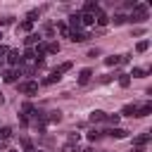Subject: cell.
<instances>
[{"mask_svg":"<svg viewBox=\"0 0 152 152\" xmlns=\"http://www.w3.org/2000/svg\"><path fill=\"white\" fill-rule=\"evenodd\" d=\"M145 19H147V5L135 2L133 5V12H131V21H145Z\"/></svg>","mask_w":152,"mask_h":152,"instance_id":"cell-1","label":"cell"},{"mask_svg":"<svg viewBox=\"0 0 152 152\" xmlns=\"http://www.w3.org/2000/svg\"><path fill=\"white\" fill-rule=\"evenodd\" d=\"M19 93H24V95H36V93H38V83H36V81H24V83H19Z\"/></svg>","mask_w":152,"mask_h":152,"instance_id":"cell-2","label":"cell"},{"mask_svg":"<svg viewBox=\"0 0 152 152\" xmlns=\"http://www.w3.org/2000/svg\"><path fill=\"white\" fill-rule=\"evenodd\" d=\"M90 36L88 33H83V31H71L69 33V40H74V43H86Z\"/></svg>","mask_w":152,"mask_h":152,"instance_id":"cell-3","label":"cell"},{"mask_svg":"<svg viewBox=\"0 0 152 152\" xmlns=\"http://www.w3.org/2000/svg\"><path fill=\"white\" fill-rule=\"evenodd\" d=\"M150 138H152V133H150V131H147V133H140V135L133 140V145H135V147H145V145L150 142Z\"/></svg>","mask_w":152,"mask_h":152,"instance_id":"cell-4","label":"cell"},{"mask_svg":"<svg viewBox=\"0 0 152 152\" xmlns=\"http://www.w3.org/2000/svg\"><path fill=\"white\" fill-rule=\"evenodd\" d=\"M83 12H86V14H97V12H100V5L93 2V0H88V2L83 5Z\"/></svg>","mask_w":152,"mask_h":152,"instance_id":"cell-5","label":"cell"},{"mask_svg":"<svg viewBox=\"0 0 152 152\" xmlns=\"http://www.w3.org/2000/svg\"><path fill=\"white\" fill-rule=\"evenodd\" d=\"M17 76H19V69H7V71H2V78H5L7 83H14Z\"/></svg>","mask_w":152,"mask_h":152,"instance_id":"cell-6","label":"cell"},{"mask_svg":"<svg viewBox=\"0 0 152 152\" xmlns=\"http://www.w3.org/2000/svg\"><path fill=\"white\" fill-rule=\"evenodd\" d=\"M59 78H62V74H59V71L55 69V71H50V74H48V76L43 78V83H45V86H50V83H57Z\"/></svg>","mask_w":152,"mask_h":152,"instance_id":"cell-7","label":"cell"},{"mask_svg":"<svg viewBox=\"0 0 152 152\" xmlns=\"http://www.w3.org/2000/svg\"><path fill=\"white\" fill-rule=\"evenodd\" d=\"M7 62H10V64H19V62H21L19 50H7Z\"/></svg>","mask_w":152,"mask_h":152,"instance_id":"cell-8","label":"cell"},{"mask_svg":"<svg viewBox=\"0 0 152 152\" xmlns=\"http://www.w3.org/2000/svg\"><path fill=\"white\" fill-rule=\"evenodd\" d=\"M90 121H93V124L107 121V114H104V112H100V109H95V112H90Z\"/></svg>","mask_w":152,"mask_h":152,"instance_id":"cell-9","label":"cell"},{"mask_svg":"<svg viewBox=\"0 0 152 152\" xmlns=\"http://www.w3.org/2000/svg\"><path fill=\"white\" fill-rule=\"evenodd\" d=\"M107 133H109L112 138H126V135H128V131H126V128H116V126H114V128H109Z\"/></svg>","mask_w":152,"mask_h":152,"instance_id":"cell-10","label":"cell"},{"mask_svg":"<svg viewBox=\"0 0 152 152\" xmlns=\"http://www.w3.org/2000/svg\"><path fill=\"white\" fill-rule=\"evenodd\" d=\"M95 21H97V26H107V24H109V17H107V14L100 10V12L95 14Z\"/></svg>","mask_w":152,"mask_h":152,"instance_id":"cell-11","label":"cell"},{"mask_svg":"<svg viewBox=\"0 0 152 152\" xmlns=\"http://www.w3.org/2000/svg\"><path fill=\"white\" fill-rule=\"evenodd\" d=\"M90 76H93V71H90V69H83V71L78 74V83H81V86H86V83L90 81Z\"/></svg>","mask_w":152,"mask_h":152,"instance_id":"cell-12","label":"cell"},{"mask_svg":"<svg viewBox=\"0 0 152 152\" xmlns=\"http://www.w3.org/2000/svg\"><path fill=\"white\" fill-rule=\"evenodd\" d=\"M57 31H59V36H62V38H69V33H71V31H69V26H66V21H59V24H57Z\"/></svg>","mask_w":152,"mask_h":152,"instance_id":"cell-13","label":"cell"},{"mask_svg":"<svg viewBox=\"0 0 152 152\" xmlns=\"http://www.w3.org/2000/svg\"><path fill=\"white\" fill-rule=\"evenodd\" d=\"M147 114H152V104L150 102L142 104V107H138V112H135V116H147Z\"/></svg>","mask_w":152,"mask_h":152,"instance_id":"cell-14","label":"cell"},{"mask_svg":"<svg viewBox=\"0 0 152 152\" xmlns=\"http://www.w3.org/2000/svg\"><path fill=\"white\" fill-rule=\"evenodd\" d=\"M104 64H107V66H116V64H121V55H112V57H107Z\"/></svg>","mask_w":152,"mask_h":152,"instance_id":"cell-15","label":"cell"},{"mask_svg":"<svg viewBox=\"0 0 152 152\" xmlns=\"http://www.w3.org/2000/svg\"><path fill=\"white\" fill-rule=\"evenodd\" d=\"M119 86H121V88H128V86H131V76H128V74H119Z\"/></svg>","mask_w":152,"mask_h":152,"instance_id":"cell-16","label":"cell"},{"mask_svg":"<svg viewBox=\"0 0 152 152\" xmlns=\"http://www.w3.org/2000/svg\"><path fill=\"white\" fill-rule=\"evenodd\" d=\"M135 112H138L135 104H126V107L121 109V114H126V116H135Z\"/></svg>","mask_w":152,"mask_h":152,"instance_id":"cell-17","label":"cell"},{"mask_svg":"<svg viewBox=\"0 0 152 152\" xmlns=\"http://www.w3.org/2000/svg\"><path fill=\"white\" fill-rule=\"evenodd\" d=\"M128 76H133V78H145V76H147V71H145V69H140V66H135V69H133V74H128Z\"/></svg>","mask_w":152,"mask_h":152,"instance_id":"cell-18","label":"cell"},{"mask_svg":"<svg viewBox=\"0 0 152 152\" xmlns=\"http://www.w3.org/2000/svg\"><path fill=\"white\" fill-rule=\"evenodd\" d=\"M45 50H48L50 55H57V52H59V43H48V45H45Z\"/></svg>","mask_w":152,"mask_h":152,"instance_id":"cell-19","label":"cell"},{"mask_svg":"<svg viewBox=\"0 0 152 152\" xmlns=\"http://www.w3.org/2000/svg\"><path fill=\"white\" fill-rule=\"evenodd\" d=\"M38 38H40L38 33H28V36H26V45H36V43H38Z\"/></svg>","mask_w":152,"mask_h":152,"instance_id":"cell-20","label":"cell"},{"mask_svg":"<svg viewBox=\"0 0 152 152\" xmlns=\"http://www.w3.org/2000/svg\"><path fill=\"white\" fill-rule=\"evenodd\" d=\"M147 48H150V40H140V43L135 45V50H138V52H147Z\"/></svg>","mask_w":152,"mask_h":152,"instance_id":"cell-21","label":"cell"},{"mask_svg":"<svg viewBox=\"0 0 152 152\" xmlns=\"http://www.w3.org/2000/svg\"><path fill=\"white\" fill-rule=\"evenodd\" d=\"M10 135H12V128H7V126H2V128H0V140H7Z\"/></svg>","mask_w":152,"mask_h":152,"instance_id":"cell-22","label":"cell"},{"mask_svg":"<svg viewBox=\"0 0 152 152\" xmlns=\"http://www.w3.org/2000/svg\"><path fill=\"white\" fill-rule=\"evenodd\" d=\"M21 59H26V62H36V57H33V50H24Z\"/></svg>","mask_w":152,"mask_h":152,"instance_id":"cell-23","label":"cell"},{"mask_svg":"<svg viewBox=\"0 0 152 152\" xmlns=\"http://www.w3.org/2000/svg\"><path fill=\"white\" fill-rule=\"evenodd\" d=\"M100 135H102V133H100V131H97V128H93V131H90V133H88V140H93V142H95V140H97V138H100Z\"/></svg>","mask_w":152,"mask_h":152,"instance_id":"cell-24","label":"cell"},{"mask_svg":"<svg viewBox=\"0 0 152 152\" xmlns=\"http://www.w3.org/2000/svg\"><path fill=\"white\" fill-rule=\"evenodd\" d=\"M38 17H40V10H33V12H28V21H31V24H33Z\"/></svg>","mask_w":152,"mask_h":152,"instance_id":"cell-25","label":"cell"},{"mask_svg":"<svg viewBox=\"0 0 152 152\" xmlns=\"http://www.w3.org/2000/svg\"><path fill=\"white\" fill-rule=\"evenodd\" d=\"M126 19H128L126 14H114V19H112V21H114V24H124Z\"/></svg>","mask_w":152,"mask_h":152,"instance_id":"cell-26","label":"cell"},{"mask_svg":"<svg viewBox=\"0 0 152 152\" xmlns=\"http://www.w3.org/2000/svg\"><path fill=\"white\" fill-rule=\"evenodd\" d=\"M69 69H71V62H64V64H59V66H57V71H59V74H64V71H69Z\"/></svg>","mask_w":152,"mask_h":152,"instance_id":"cell-27","label":"cell"},{"mask_svg":"<svg viewBox=\"0 0 152 152\" xmlns=\"http://www.w3.org/2000/svg\"><path fill=\"white\" fill-rule=\"evenodd\" d=\"M31 26H33V24H31V21H28V19H26V21H21V24H19V28H21V31H31Z\"/></svg>","mask_w":152,"mask_h":152,"instance_id":"cell-28","label":"cell"},{"mask_svg":"<svg viewBox=\"0 0 152 152\" xmlns=\"http://www.w3.org/2000/svg\"><path fill=\"white\" fill-rule=\"evenodd\" d=\"M107 121L116 126V124H119V114H107Z\"/></svg>","mask_w":152,"mask_h":152,"instance_id":"cell-29","label":"cell"},{"mask_svg":"<svg viewBox=\"0 0 152 152\" xmlns=\"http://www.w3.org/2000/svg\"><path fill=\"white\" fill-rule=\"evenodd\" d=\"M62 119V112H50V121H59Z\"/></svg>","mask_w":152,"mask_h":152,"instance_id":"cell-30","label":"cell"},{"mask_svg":"<svg viewBox=\"0 0 152 152\" xmlns=\"http://www.w3.org/2000/svg\"><path fill=\"white\" fill-rule=\"evenodd\" d=\"M78 140H81V135H78V133H71V135H69V142H71V145H76Z\"/></svg>","mask_w":152,"mask_h":152,"instance_id":"cell-31","label":"cell"},{"mask_svg":"<svg viewBox=\"0 0 152 152\" xmlns=\"http://www.w3.org/2000/svg\"><path fill=\"white\" fill-rule=\"evenodd\" d=\"M62 152H76V145H71V142H66V145L62 147Z\"/></svg>","mask_w":152,"mask_h":152,"instance_id":"cell-32","label":"cell"},{"mask_svg":"<svg viewBox=\"0 0 152 152\" xmlns=\"http://www.w3.org/2000/svg\"><path fill=\"white\" fill-rule=\"evenodd\" d=\"M7 24H12V17H5V19H0V26H7Z\"/></svg>","mask_w":152,"mask_h":152,"instance_id":"cell-33","label":"cell"},{"mask_svg":"<svg viewBox=\"0 0 152 152\" xmlns=\"http://www.w3.org/2000/svg\"><path fill=\"white\" fill-rule=\"evenodd\" d=\"M131 152H145V147H133Z\"/></svg>","mask_w":152,"mask_h":152,"instance_id":"cell-34","label":"cell"},{"mask_svg":"<svg viewBox=\"0 0 152 152\" xmlns=\"http://www.w3.org/2000/svg\"><path fill=\"white\" fill-rule=\"evenodd\" d=\"M2 102H5V95H2V93H0V104H2Z\"/></svg>","mask_w":152,"mask_h":152,"instance_id":"cell-35","label":"cell"},{"mask_svg":"<svg viewBox=\"0 0 152 152\" xmlns=\"http://www.w3.org/2000/svg\"><path fill=\"white\" fill-rule=\"evenodd\" d=\"M83 152H93V147H86V150H83Z\"/></svg>","mask_w":152,"mask_h":152,"instance_id":"cell-36","label":"cell"},{"mask_svg":"<svg viewBox=\"0 0 152 152\" xmlns=\"http://www.w3.org/2000/svg\"><path fill=\"white\" fill-rule=\"evenodd\" d=\"M7 152H19V150H7Z\"/></svg>","mask_w":152,"mask_h":152,"instance_id":"cell-37","label":"cell"}]
</instances>
